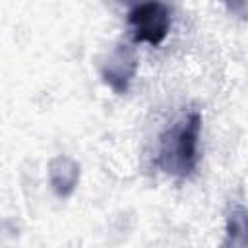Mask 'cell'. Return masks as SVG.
<instances>
[{"mask_svg":"<svg viewBox=\"0 0 248 248\" xmlns=\"http://www.w3.org/2000/svg\"><path fill=\"white\" fill-rule=\"evenodd\" d=\"M219 248H248V207L240 202L232 203L227 213L225 238Z\"/></svg>","mask_w":248,"mask_h":248,"instance_id":"5","label":"cell"},{"mask_svg":"<svg viewBox=\"0 0 248 248\" xmlns=\"http://www.w3.org/2000/svg\"><path fill=\"white\" fill-rule=\"evenodd\" d=\"M138 70V54L130 45H116L99 64V74L103 81L116 93L124 95L136 76Z\"/></svg>","mask_w":248,"mask_h":248,"instance_id":"3","label":"cell"},{"mask_svg":"<svg viewBox=\"0 0 248 248\" xmlns=\"http://www.w3.org/2000/svg\"><path fill=\"white\" fill-rule=\"evenodd\" d=\"M79 180V165L68 155H56L48 163V182L58 198H70Z\"/></svg>","mask_w":248,"mask_h":248,"instance_id":"4","label":"cell"},{"mask_svg":"<svg viewBox=\"0 0 248 248\" xmlns=\"http://www.w3.org/2000/svg\"><path fill=\"white\" fill-rule=\"evenodd\" d=\"M200 132H202V114L198 110H192L161 136L157 163L167 174L178 178L192 174V170L198 165Z\"/></svg>","mask_w":248,"mask_h":248,"instance_id":"1","label":"cell"},{"mask_svg":"<svg viewBox=\"0 0 248 248\" xmlns=\"http://www.w3.org/2000/svg\"><path fill=\"white\" fill-rule=\"evenodd\" d=\"M128 23L136 43L161 45L170 29V10L163 2H143L130 10Z\"/></svg>","mask_w":248,"mask_h":248,"instance_id":"2","label":"cell"}]
</instances>
